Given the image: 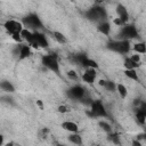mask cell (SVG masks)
<instances>
[{
	"instance_id": "cell-1",
	"label": "cell",
	"mask_w": 146,
	"mask_h": 146,
	"mask_svg": "<svg viewBox=\"0 0 146 146\" xmlns=\"http://www.w3.org/2000/svg\"><path fill=\"white\" fill-rule=\"evenodd\" d=\"M41 62L43 64V66H46L47 68H49L50 71L55 72L56 74H60V70H59V64L57 60V57L55 55H44L41 58Z\"/></svg>"
},
{
	"instance_id": "cell-2",
	"label": "cell",
	"mask_w": 146,
	"mask_h": 146,
	"mask_svg": "<svg viewBox=\"0 0 146 146\" xmlns=\"http://www.w3.org/2000/svg\"><path fill=\"white\" fill-rule=\"evenodd\" d=\"M108 49L120 52V54H127L130 50V43L128 40H120V41H113L110 42L107 46Z\"/></svg>"
},
{
	"instance_id": "cell-3",
	"label": "cell",
	"mask_w": 146,
	"mask_h": 146,
	"mask_svg": "<svg viewBox=\"0 0 146 146\" xmlns=\"http://www.w3.org/2000/svg\"><path fill=\"white\" fill-rule=\"evenodd\" d=\"M23 23L26 25L27 30L29 29H39L42 27V22L36 14H29L25 18H23Z\"/></svg>"
},
{
	"instance_id": "cell-4",
	"label": "cell",
	"mask_w": 146,
	"mask_h": 146,
	"mask_svg": "<svg viewBox=\"0 0 146 146\" xmlns=\"http://www.w3.org/2000/svg\"><path fill=\"white\" fill-rule=\"evenodd\" d=\"M90 107H91L90 111L95 115V117H106L107 116L106 108L100 100H92Z\"/></svg>"
},
{
	"instance_id": "cell-5",
	"label": "cell",
	"mask_w": 146,
	"mask_h": 146,
	"mask_svg": "<svg viewBox=\"0 0 146 146\" xmlns=\"http://www.w3.org/2000/svg\"><path fill=\"white\" fill-rule=\"evenodd\" d=\"M5 29L11 33V34H19L21 31L24 29L23 27V24L18 21H14V19H9L5 23Z\"/></svg>"
},
{
	"instance_id": "cell-6",
	"label": "cell",
	"mask_w": 146,
	"mask_h": 146,
	"mask_svg": "<svg viewBox=\"0 0 146 146\" xmlns=\"http://www.w3.org/2000/svg\"><path fill=\"white\" fill-rule=\"evenodd\" d=\"M120 35H121L122 40H128L129 41V39H133V38L138 36V32H137L136 26L132 25V24H130V25H125L122 29Z\"/></svg>"
},
{
	"instance_id": "cell-7",
	"label": "cell",
	"mask_w": 146,
	"mask_h": 146,
	"mask_svg": "<svg viewBox=\"0 0 146 146\" xmlns=\"http://www.w3.org/2000/svg\"><path fill=\"white\" fill-rule=\"evenodd\" d=\"M67 95L73 99H82L84 96V89L81 86H74L67 90Z\"/></svg>"
},
{
	"instance_id": "cell-8",
	"label": "cell",
	"mask_w": 146,
	"mask_h": 146,
	"mask_svg": "<svg viewBox=\"0 0 146 146\" xmlns=\"http://www.w3.org/2000/svg\"><path fill=\"white\" fill-rule=\"evenodd\" d=\"M33 36H34V42L38 44V47H42V48L48 47V41H47V38H46V35L43 33L34 32Z\"/></svg>"
},
{
	"instance_id": "cell-9",
	"label": "cell",
	"mask_w": 146,
	"mask_h": 146,
	"mask_svg": "<svg viewBox=\"0 0 146 146\" xmlns=\"http://www.w3.org/2000/svg\"><path fill=\"white\" fill-rule=\"evenodd\" d=\"M116 13L119 15V19H121V22L124 24L128 22L129 19V14H128V10L127 8L123 6V5H117L116 6Z\"/></svg>"
},
{
	"instance_id": "cell-10",
	"label": "cell",
	"mask_w": 146,
	"mask_h": 146,
	"mask_svg": "<svg viewBox=\"0 0 146 146\" xmlns=\"http://www.w3.org/2000/svg\"><path fill=\"white\" fill-rule=\"evenodd\" d=\"M96 70L95 68H87V71L84 72V74L82 75V80L87 83H92L96 79Z\"/></svg>"
},
{
	"instance_id": "cell-11",
	"label": "cell",
	"mask_w": 146,
	"mask_h": 146,
	"mask_svg": "<svg viewBox=\"0 0 146 146\" xmlns=\"http://www.w3.org/2000/svg\"><path fill=\"white\" fill-rule=\"evenodd\" d=\"M62 128L64 130H66V131H70L71 133H75V132L79 131L78 124L75 122H73V121H64L62 123Z\"/></svg>"
},
{
	"instance_id": "cell-12",
	"label": "cell",
	"mask_w": 146,
	"mask_h": 146,
	"mask_svg": "<svg viewBox=\"0 0 146 146\" xmlns=\"http://www.w3.org/2000/svg\"><path fill=\"white\" fill-rule=\"evenodd\" d=\"M19 35H21V38L22 39H25L30 44L34 41V36H33V32H31L30 30H27V29H23L22 31H21V33H19Z\"/></svg>"
},
{
	"instance_id": "cell-13",
	"label": "cell",
	"mask_w": 146,
	"mask_h": 146,
	"mask_svg": "<svg viewBox=\"0 0 146 146\" xmlns=\"http://www.w3.org/2000/svg\"><path fill=\"white\" fill-rule=\"evenodd\" d=\"M30 55H31L30 46H21L19 54H18V58H19V60H23V59L27 58Z\"/></svg>"
},
{
	"instance_id": "cell-14",
	"label": "cell",
	"mask_w": 146,
	"mask_h": 146,
	"mask_svg": "<svg viewBox=\"0 0 146 146\" xmlns=\"http://www.w3.org/2000/svg\"><path fill=\"white\" fill-rule=\"evenodd\" d=\"M98 31L105 35H108L110 34V31H111V26L107 22H102L99 25H98Z\"/></svg>"
},
{
	"instance_id": "cell-15",
	"label": "cell",
	"mask_w": 146,
	"mask_h": 146,
	"mask_svg": "<svg viewBox=\"0 0 146 146\" xmlns=\"http://www.w3.org/2000/svg\"><path fill=\"white\" fill-rule=\"evenodd\" d=\"M0 88L3 91H7V92H14L15 91V87L9 81H1L0 82Z\"/></svg>"
},
{
	"instance_id": "cell-16",
	"label": "cell",
	"mask_w": 146,
	"mask_h": 146,
	"mask_svg": "<svg viewBox=\"0 0 146 146\" xmlns=\"http://www.w3.org/2000/svg\"><path fill=\"white\" fill-rule=\"evenodd\" d=\"M68 140H70L71 143H73V144H75V145H81V144H82V138H81V136H80L78 132L71 133V135L68 136Z\"/></svg>"
},
{
	"instance_id": "cell-17",
	"label": "cell",
	"mask_w": 146,
	"mask_h": 146,
	"mask_svg": "<svg viewBox=\"0 0 146 146\" xmlns=\"http://www.w3.org/2000/svg\"><path fill=\"white\" fill-rule=\"evenodd\" d=\"M124 74H125L127 78H129V79H131V80H135V81H138V80H139L136 70H125V71H124Z\"/></svg>"
},
{
	"instance_id": "cell-18",
	"label": "cell",
	"mask_w": 146,
	"mask_h": 146,
	"mask_svg": "<svg viewBox=\"0 0 146 146\" xmlns=\"http://www.w3.org/2000/svg\"><path fill=\"white\" fill-rule=\"evenodd\" d=\"M116 90H117L119 95H120L122 98H125V97L128 96V90H127L125 86H123L122 83H119V84H116Z\"/></svg>"
},
{
	"instance_id": "cell-19",
	"label": "cell",
	"mask_w": 146,
	"mask_h": 146,
	"mask_svg": "<svg viewBox=\"0 0 146 146\" xmlns=\"http://www.w3.org/2000/svg\"><path fill=\"white\" fill-rule=\"evenodd\" d=\"M138 66H139V64H136L130 58H125L124 59V67H125V70H135Z\"/></svg>"
},
{
	"instance_id": "cell-20",
	"label": "cell",
	"mask_w": 146,
	"mask_h": 146,
	"mask_svg": "<svg viewBox=\"0 0 146 146\" xmlns=\"http://www.w3.org/2000/svg\"><path fill=\"white\" fill-rule=\"evenodd\" d=\"M133 50L136 52H139V54H145L146 52V46L144 42H139V43H136L133 46Z\"/></svg>"
},
{
	"instance_id": "cell-21",
	"label": "cell",
	"mask_w": 146,
	"mask_h": 146,
	"mask_svg": "<svg viewBox=\"0 0 146 146\" xmlns=\"http://www.w3.org/2000/svg\"><path fill=\"white\" fill-rule=\"evenodd\" d=\"M86 16H87V18H89V19H91V21H97V19H99V18H98V15H97V13L95 11L94 8L89 9V10L86 13Z\"/></svg>"
},
{
	"instance_id": "cell-22",
	"label": "cell",
	"mask_w": 146,
	"mask_h": 146,
	"mask_svg": "<svg viewBox=\"0 0 146 146\" xmlns=\"http://www.w3.org/2000/svg\"><path fill=\"white\" fill-rule=\"evenodd\" d=\"M82 66H86V67H88V68H95V70H96V68L98 67V64H97L95 60L87 58V59L84 60V63H83Z\"/></svg>"
},
{
	"instance_id": "cell-23",
	"label": "cell",
	"mask_w": 146,
	"mask_h": 146,
	"mask_svg": "<svg viewBox=\"0 0 146 146\" xmlns=\"http://www.w3.org/2000/svg\"><path fill=\"white\" fill-rule=\"evenodd\" d=\"M54 36H55V39H56L59 43H65V42H66V38L64 36V34H62V33L58 32V31H55V32H54Z\"/></svg>"
},
{
	"instance_id": "cell-24",
	"label": "cell",
	"mask_w": 146,
	"mask_h": 146,
	"mask_svg": "<svg viewBox=\"0 0 146 146\" xmlns=\"http://www.w3.org/2000/svg\"><path fill=\"white\" fill-rule=\"evenodd\" d=\"M99 127H100L105 132H107V133H111V132H112L111 125H110L107 122H105V121H100V122H99Z\"/></svg>"
},
{
	"instance_id": "cell-25",
	"label": "cell",
	"mask_w": 146,
	"mask_h": 146,
	"mask_svg": "<svg viewBox=\"0 0 146 146\" xmlns=\"http://www.w3.org/2000/svg\"><path fill=\"white\" fill-rule=\"evenodd\" d=\"M108 140H111L115 145H120V138H119V135L117 133H110Z\"/></svg>"
},
{
	"instance_id": "cell-26",
	"label": "cell",
	"mask_w": 146,
	"mask_h": 146,
	"mask_svg": "<svg viewBox=\"0 0 146 146\" xmlns=\"http://www.w3.org/2000/svg\"><path fill=\"white\" fill-rule=\"evenodd\" d=\"M104 88H106L108 91H114V90L116 89V84H115L113 81H106Z\"/></svg>"
},
{
	"instance_id": "cell-27",
	"label": "cell",
	"mask_w": 146,
	"mask_h": 146,
	"mask_svg": "<svg viewBox=\"0 0 146 146\" xmlns=\"http://www.w3.org/2000/svg\"><path fill=\"white\" fill-rule=\"evenodd\" d=\"M67 76H68L70 79H72V80H76V79H78V74H76V72L73 71V70H71V71L67 72Z\"/></svg>"
},
{
	"instance_id": "cell-28",
	"label": "cell",
	"mask_w": 146,
	"mask_h": 146,
	"mask_svg": "<svg viewBox=\"0 0 146 146\" xmlns=\"http://www.w3.org/2000/svg\"><path fill=\"white\" fill-rule=\"evenodd\" d=\"M130 59H131L132 62H135L136 64H139V62H140V56L136 54V55H132V56L130 57Z\"/></svg>"
},
{
	"instance_id": "cell-29",
	"label": "cell",
	"mask_w": 146,
	"mask_h": 146,
	"mask_svg": "<svg viewBox=\"0 0 146 146\" xmlns=\"http://www.w3.org/2000/svg\"><path fill=\"white\" fill-rule=\"evenodd\" d=\"M58 112H59V113H66V112H68V108H67V106H65V105H60V106L58 107Z\"/></svg>"
},
{
	"instance_id": "cell-30",
	"label": "cell",
	"mask_w": 146,
	"mask_h": 146,
	"mask_svg": "<svg viewBox=\"0 0 146 146\" xmlns=\"http://www.w3.org/2000/svg\"><path fill=\"white\" fill-rule=\"evenodd\" d=\"M11 35H13V39H14L16 42H21V41H22V38H21L19 34H11Z\"/></svg>"
},
{
	"instance_id": "cell-31",
	"label": "cell",
	"mask_w": 146,
	"mask_h": 146,
	"mask_svg": "<svg viewBox=\"0 0 146 146\" xmlns=\"http://www.w3.org/2000/svg\"><path fill=\"white\" fill-rule=\"evenodd\" d=\"M132 146H141V143L139 140H137V139H133L132 140Z\"/></svg>"
},
{
	"instance_id": "cell-32",
	"label": "cell",
	"mask_w": 146,
	"mask_h": 146,
	"mask_svg": "<svg viewBox=\"0 0 146 146\" xmlns=\"http://www.w3.org/2000/svg\"><path fill=\"white\" fill-rule=\"evenodd\" d=\"M36 105L40 107V110H43V104H42L41 100H36Z\"/></svg>"
},
{
	"instance_id": "cell-33",
	"label": "cell",
	"mask_w": 146,
	"mask_h": 146,
	"mask_svg": "<svg viewBox=\"0 0 146 146\" xmlns=\"http://www.w3.org/2000/svg\"><path fill=\"white\" fill-rule=\"evenodd\" d=\"M114 23L116 24V25H122L123 23L121 22V19H119V18H116V19H114Z\"/></svg>"
},
{
	"instance_id": "cell-34",
	"label": "cell",
	"mask_w": 146,
	"mask_h": 146,
	"mask_svg": "<svg viewBox=\"0 0 146 146\" xmlns=\"http://www.w3.org/2000/svg\"><path fill=\"white\" fill-rule=\"evenodd\" d=\"M98 83H99V86H102V87H105V83H106V81L102 79V80H99V81H98Z\"/></svg>"
},
{
	"instance_id": "cell-35",
	"label": "cell",
	"mask_w": 146,
	"mask_h": 146,
	"mask_svg": "<svg viewBox=\"0 0 146 146\" xmlns=\"http://www.w3.org/2000/svg\"><path fill=\"white\" fill-rule=\"evenodd\" d=\"M87 115L88 116H91V117H95V115L91 113V111H87Z\"/></svg>"
},
{
	"instance_id": "cell-36",
	"label": "cell",
	"mask_w": 146,
	"mask_h": 146,
	"mask_svg": "<svg viewBox=\"0 0 146 146\" xmlns=\"http://www.w3.org/2000/svg\"><path fill=\"white\" fill-rule=\"evenodd\" d=\"M2 144H3V136L0 135V146H2Z\"/></svg>"
},
{
	"instance_id": "cell-37",
	"label": "cell",
	"mask_w": 146,
	"mask_h": 146,
	"mask_svg": "<svg viewBox=\"0 0 146 146\" xmlns=\"http://www.w3.org/2000/svg\"><path fill=\"white\" fill-rule=\"evenodd\" d=\"M133 104H135V105H137V106H139V104H140V102H139V99H136V100L133 102Z\"/></svg>"
},
{
	"instance_id": "cell-38",
	"label": "cell",
	"mask_w": 146,
	"mask_h": 146,
	"mask_svg": "<svg viewBox=\"0 0 146 146\" xmlns=\"http://www.w3.org/2000/svg\"><path fill=\"white\" fill-rule=\"evenodd\" d=\"M6 146H14V143H13V141H10V143H8Z\"/></svg>"
},
{
	"instance_id": "cell-39",
	"label": "cell",
	"mask_w": 146,
	"mask_h": 146,
	"mask_svg": "<svg viewBox=\"0 0 146 146\" xmlns=\"http://www.w3.org/2000/svg\"><path fill=\"white\" fill-rule=\"evenodd\" d=\"M56 146H65V145H62V144H56Z\"/></svg>"
}]
</instances>
